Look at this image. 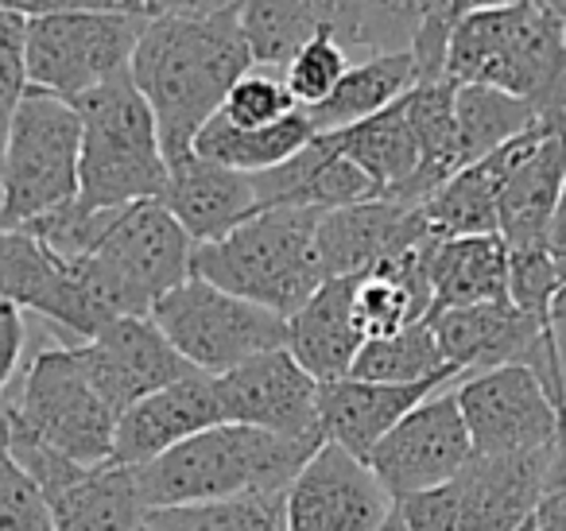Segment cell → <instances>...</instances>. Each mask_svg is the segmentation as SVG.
I'll use <instances>...</instances> for the list:
<instances>
[{
	"instance_id": "obj_39",
	"label": "cell",
	"mask_w": 566,
	"mask_h": 531,
	"mask_svg": "<svg viewBox=\"0 0 566 531\" xmlns=\"http://www.w3.org/2000/svg\"><path fill=\"white\" fill-rule=\"evenodd\" d=\"M28 94H32V82H28L24 63V17L4 12V24H0V167H4V148H9L12 125Z\"/></svg>"
},
{
	"instance_id": "obj_26",
	"label": "cell",
	"mask_w": 566,
	"mask_h": 531,
	"mask_svg": "<svg viewBox=\"0 0 566 531\" xmlns=\"http://www.w3.org/2000/svg\"><path fill=\"white\" fill-rule=\"evenodd\" d=\"M431 295L434 311H458L509 299V244L501 233L450 237L431 244Z\"/></svg>"
},
{
	"instance_id": "obj_28",
	"label": "cell",
	"mask_w": 566,
	"mask_h": 531,
	"mask_svg": "<svg viewBox=\"0 0 566 531\" xmlns=\"http://www.w3.org/2000/svg\"><path fill=\"white\" fill-rule=\"evenodd\" d=\"M416 86H419V66L411 51L357 59V63L342 74L334 94L326 97L323 105L307 110V117H311V125H315V133H334V128L377 117V113H385L388 105H396Z\"/></svg>"
},
{
	"instance_id": "obj_3",
	"label": "cell",
	"mask_w": 566,
	"mask_h": 531,
	"mask_svg": "<svg viewBox=\"0 0 566 531\" xmlns=\"http://www.w3.org/2000/svg\"><path fill=\"white\" fill-rule=\"evenodd\" d=\"M447 79L516 94L532 102L539 117H566V20L535 0L458 17L447 48Z\"/></svg>"
},
{
	"instance_id": "obj_30",
	"label": "cell",
	"mask_w": 566,
	"mask_h": 531,
	"mask_svg": "<svg viewBox=\"0 0 566 531\" xmlns=\"http://www.w3.org/2000/svg\"><path fill=\"white\" fill-rule=\"evenodd\" d=\"M241 32L260 71H280L315 32H331L334 0H241Z\"/></svg>"
},
{
	"instance_id": "obj_35",
	"label": "cell",
	"mask_w": 566,
	"mask_h": 531,
	"mask_svg": "<svg viewBox=\"0 0 566 531\" xmlns=\"http://www.w3.org/2000/svg\"><path fill=\"white\" fill-rule=\"evenodd\" d=\"M354 66V55L342 48V40L334 32H315L287 66H283V82L295 94L300 110H315L334 94V86L342 82V74Z\"/></svg>"
},
{
	"instance_id": "obj_31",
	"label": "cell",
	"mask_w": 566,
	"mask_h": 531,
	"mask_svg": "<svg viewBox=\"0 0 566 531\" xmlns=\"http://www.w3.org/2000/svg\"><path fill=\"white\" fill-rule=\"evenodd\" d=\"M539 110L516 94H504L493 86H458L454 90V133H458V156L462 164L493 156L520 133L539 125Z\"/></svg>"
},
{
	"instance_id": "obj_47",
	"label": "cell",
	"mask_w": 566,
	"mask_h": 531,
	"mask_svg": "<svg viewBox=\"0 0 566 531\" xmlns=\"http://www.w3.org/2000/svg\"><path fill=\"white\" fill-rule=\"evenodd\" d=\"M535 4H543V9L555 12L558 20H566V0H535Z\"/></svg>"
},
{
	"instance_id": "obj_38",
	"label": "cell",
	"mask_w": 566,
	"mask_h": 531,
	"mask_svg": "<svg viewBox=\"0 0 566 531\" xmlns=\"http://www.w3.org/2000/svg\"><path fill=\"white\" fill-rule=\"evenodd\" d=\"M563 283H566V275L547 244L509 249V299L520 311L535 314V319H547L551 299L558 295Z\"/></svg>"
},
{
	"instance_id": "obj_17",
	"label": "cell",
	"mask_w": 566,
	"mask_h": 531,
	"mask_svg": "<svg viewBox=\"0 0 566 531\" xmlns=\"http://www.w3.org/2000/svg\"><path fill=\"white\" fill-rule=\"evenodd\" d=\"M0 299L51 322L66 345L90 342L102 330L71 268L28 229H0Z\"/></svg>"
},
{
	"instance_id": "obj_19",
	"label": "cell",
	"mask_w": 566,
	"mask_h": 531,
	"mask_svg": "<svg viewBox=\"0 0 566 531\" xmlns=\"http://www.w3.org/2000/svg\"><path fill=\"white\" fill-rule=\"evenodd\" d=\"M551 458L555 446L524 454H473L454 477L458 531H524L547 489Z\"/></svg>"
},
{
	"instance_id": "obj_15",
	"label": "cell",
	"mask_w": 566,
	"mask_h": 531,
	"mask_svg": "<svg viewBox=\"0 0 566 531\" xmlns=\"http://www.w3.org/2000/svg\"><path fill=\"white\" fill-rule=\"evenodd\" d=\"M226 423L260 427L283 438H315L326 442L318 427V388L323 384L292 357V350H272L229 373L213 376Z\"/></svg>"
},
{
	"instance_id": "obj_12",
	"label": "cell",
	"mask_w": 566,
	"mask_h": 531,
	"mask_svg": "<svg viewBox=\"0 0 566 531\" xmlns=\"http://www.w3.org/2000/svg\"><path fill=\"white\" fill-rule=\"evenodd\" d=\"M396 500L380 477L338 442H323L283 492V531H377Z\"/></svg>"
},
{
	"instance_id": "obj_37",
	"label": "cell",
	"mask_w": 566,
	"mask_h": 531,
	"mask_svg": "<svg viewBox=\"0 0 566 531\" xmlns=\"http://www.w3.org/2000/svg\"><path fill=\"white\" fill-rule=\"evenodd\" d=\"M0 531H59L51 500L0 442Z\"/></svg>"
},
{
	"instance_id": "obj_9",
	"label": "cell",
	"mask_w": 566,
	"mask_h": 531,
	"mask_svg": "<svg viewBox=\"0 0 566 531\" xmlns=\"http://www.w3.org/2000/svg\"><path fill=\"white\" fill-rule=\"evenodd\" d=\"M151 17L144 12H74L24 20V63L32 90L82 97L133 66L136 43Z\"/></svg>"
},
{
	"instance_id": "obj_29",
	"label": "cell",
	"mask_w": 566,
	"mask_h": 531,
	"mask_svg": "<svg viewBox=\"0 0 566 531\" xmlns=\"http://www.w3.org/2000/svg\"><path fill=\"white\" fill-rule=\"evenodd\" d=\"M315 125H311L307 110L292 113V117L275 121V125L264 128H241L233 121L218 117L206 121V128L198 133L195 152L210 164H221L229 171L241 175H264L272 167L287 164L300 148H307L315 140Z\"/></svg>"
},
{
	"instance_id": "obj_41",
	"label": "cell",
	"mask_w": 566,
	"mask_h": 531,
	"mask_svg": "<svg viewBox=\"0 0 566 531\" xmlns=\"http://www.w3.org/2000/svg\"><path fill=\"white\" fill-rule=\"evenodd\" d=\"M0 12L24 20L74 17V12H144L148 17V4L144 0H0Z\"/></svg>"
},
{
	"instance_id": "obj_27",
	"label": "cell",
	"mask_w": 566,
	"mask_h": 531,
	"mask_svg": "<svg viewBox=\"0 0 566 531\" xmlns=\"http://www.w3.org/2000/svg\"><path fill=\"white\" fill-rule=\"evenodd\" d=\"M51 512L59 531H136L151 508L144 504L133 466L105 461L82 469L66 489H59Z\"/></svg>"
},
{
	"instance_id": "obj_48",
	"label": "cell",
	"mask_w": 566,
	"mask_h": 531,
	"mask_svg": "<svg viewBox=\"0 0 566 531\" xmlns=\"http://www.w3.org/2000/svg\"><path fill=\"white\" fill-rule=\"evenodd\" d=\"M377 531H408V528H403L400 512H396V508H392V516H388V520H385V523H380V528H377Z\"/></svg>"
},
{
	"instance_id": "obj_46",
	"label": "cell",
	"mask_w": 566,
	"mask_h": 531,
	"mask_svg": "<svg viewBox=\"0 0 566 531\" xmlns=\"http://www.w3.org/2000/svg\"><path fill=\"white\" fill-rule=\"evenodd\" d=\"M504 4H516V0H450V12L458 17H470V12H489V9H504Z\"/></svg>"
},
{
	"instance_id": "obj_40",
	"label": "cell",
	"mask_w": 566,
	"mask_h": 531,
	"mask_svg": "<svg viewBox=\"0 0 566 531\" xmlns=\"http://www.w3.org/2000/svg\"><path fill=\"white\" fill-rule=\"evenodd\" d=\"M28 322H32V314L0 299V412H4V399H9L12 384L24 368L20 361H24L28 350Z\"/></svg>"
},
{
	"instance_id": "obj_13",
	"label": "cell",
	"mask_w": 566,
	"mask_h": 531,
	"mask_svg": "<svg viewBox=\"0 0 566 531\" xmlns=\"http://www.w3.org/2000/svg\"><path fill=\"white\" fill-rule=\"evenodd\" d=\"M195 237L159 198L117 206L105 214L94 257L105 260L136 295L156 306L167 291L195 275Z\"/></svg>"
},
{
	"instance_id": "obj_33",
	"label": "cell",
	"mask_w": 566,
	"mask_h": 531,
	"mask_svg": "<svg viewBox=\"0 0 566 531\" xmlns=\"http://www.w3.org/2000/svg\"><path fill=\"white\" fill-rule=\"evenodd\" d=\"M349 376L377 384H419V381H458L454 368L442 361L431 319L400 330V334L369 337L357 353Z\"/></svg>"
},
{
	"instance_id": "obj_10",
	"label": "cell",
	"mask_w": 566,
	"mask_h": 531,
	"mask_svg": "<svg viewBox=\"0 0 566 531\" xmlns=\"http://www.w3.org/2000/svg\"><path fill=\"white\" fill-rule=\"evenodd\" d=\"M458 407L473 438V454L547 450L563 435V412L539 373L527 365H501L454 381Z\"/></svg>"
},
{
	"instance_id": "obj_22",
	"label": "cell",
	"mask_w": 566,
	"mask_h": 531,
	"mask_svg": "<svg viewBox=\"0 0 566 531\" xmlns=\"http://www.w3.org/2000/svg\"><path fill=\"white\" fill-rule=\"evenodd\" d=\"M159 202L179 218V226L195 237V244L221 241L260 210L252 175L210 164L198 152H187L167 164V187Z\"/></svg>"
},
{
	"instance_id": "obj_50",
	"label": "cell",
	"mask_w": 566,
	"mask_h": 531,
	"mask_svg": "<svg viewBox=\"0 0 566 531\" xmlns=\"http://www.w3.org/2000/svg\"><path fill=\"white\" fill-rule=\"evenodd\" d=\"M524 531H527V528H524Z\"/></svg>"
},
{
	"instance_id": "obj_20",
	"label": "cell",
	"mask_w": 566,
	"mask_h": 531,
	"mask_svg": "<svg viewBox=\"0 0 566 531\" xmlns=\"http://www.w3.org/2000/svg\"><path fill=\"white\" fill-rule=\"evenodd\" d=\"M226 423L221 399L213 388V376L190 373L167 388L144 396L117 419V442H113V461L120 466H144L159 454L175 450L187 438Z\"/></svg>"
},
{
	"instance_id": "obj_34",
	"label": "cell",
	"mask_w": 566,
	"mask_h": 531,
	"mask_svg": "<svg viewBox=\"0 0 566 531\" xmlns=\"http://www.w3.org/2000/svg\"><path fill=\"white\" fill-rule=\"evenodd\" d=\"M136 531H283V497H237L151 508Z\"/></svg>"
},
{
	"instance_id": "obj_14",
	"label": "cell",
	"mask_w": 566,
	"mask_h": 531,
	"mask_svg": "<svg viewBox=\"0 0 566 531\" xmlns=\"http://www.w3.org/2000/svg\"><path fill=\"white\" fill-rule=\"evenodd\" d=\"M485 159H493L501 175L496 218L504 244H547L551 218L566 183V117H543Z\"/></svg>"
},
{
	"instance_id": "obj_45",
	"label": "cell",
	"mask_w": 566,
	"mask_h": 531,
	"mask_svg": "<svg viewBox=\"0 0 566 531\" xmlns=\"http://www.w3.org/2000/svg\"><path fill=\"white\" fill-rule=\"evenodd\" d=\"M547 249H551V252H555L558 268H563V275H566V183H563V195H558V206H555V218H551Z\"/></svg>"
},
{
	"instance_id": "obj_24",
	"label": "cell",
	"mask_w": 566,
	"mask_h": 531,
	"mask_svg": "<svg viewBox=\"0 0 566 531\" xmlns=\"http://www.w3.org/2000/svg\"><path fill=\"white\" fill-rule=\"evenodd\" d=\"M365 334L354 322L349 280H326L300 311L287 319V350L318 384L342 381L354 368Z\"/></svg>"
},
{
	"instance_id": "obj_21",
	"label": "cell",
	"mask_w": 566,
	"mask_h": 531,
	"mask_svg": "<svg viewBox=\"0 0 566 531\" xmlns=\"http://www.w3.org/2000/svg\"><path fill=\"white\" fill-rule=\"evenodd\" d=\"M454 381H419V384H377V381H357V376H342V381H326L318 388V427H323L326 442L346 446L361 461L377 450V442L403 419L416 412L431 392L447 388Z\"/></svg>"
},
{
	"instance_id": "obj_43",
	"label": "cell",
	"mask_w": 566,
	"mask_h": 531,
	"mask_svg": "<svg viewBox=\"0 0 566 531\" xmlns=\"http://www.w3.org/2000/svg\"><path fill=\"white\" fill-rule=\"evenodd\" d=\"M148 17H218L241 9V0H144Z\"/></svg>"
},
{
	"instance_id": "obj_25",
	"label": "cell",
	"mask_w": 566,
	"mask_h": 531,
	"mask_svg": "<svg viewBox=\"0 0 566 531\" xmlns=\"http://www.w3.org/2000/svg\"><path fill=\"white\" fill-rule=\"evenodd\" d=\"M323 136L369 175L380 198H400V202L408 198L411 183H416L419 167H423V144H419V133L411 125L403 97L396 105H388L385 113H377V117H365L357 125L334 128V133Z\"/></svg>"
},
{
	"instance_id": "obj_44",
	"label": "cell",
	"mask_w": 566,
	"mask_h": 531,
	"mask_svg": "<svg viewBox=\"0 0 566 531\" xmlns=\"http://www.w3.org/2000/svg\"><path fill=\"white\" fill-rule=\"evenodd\" d=\"M547 330H551V345H555L558 388H563V423H566V283H563V288H558V295L551 299Z\"/></svg>"
},
{
	"instance_id": "obj_1",
	"label": "cell",
	"mask_w": 566,
	"mask_h": 531,
	"mask_svg": "<svg viewBox=\"0 0 566 531\" xmlns=\"http://www.w3.org/2000/svg\"><path fill=\"white\" fill-rule=\"evenodd\" d=\"M241 17H151L133 55V82L148 97L167 164L195 152L206 121L218 117L229 90L252 71Z\"/></svg>"
},
{
	"instance_id": "obj_2",
	"label": "cell",
	"mask_w": 566,
	"mask_h": 531,
	"mask_svg": "<svg viewBox=\"0 0 566 531\" xmlns=\"http://www.w3.org/2000/svg\"><path fill=\"white\" fill-rule=\"evenodd\" d=\"M323 442L283 438L260 427L218 423L175 450L133 466L148 508L206 504L237 497H283Z\"/></svg>"
},
{
	"instance_id": "obj_6",
	"label": "cell",
	"mask_w": 566,
	"mask_h": 531,
	"mask_svg": "<svg viewBox=\"0 0 566 531\" xmlns=\"http://www.w3.org/2000/svg\"><path fill=\"white\" fill-rule=\"evenodd\" d=\"M0 423L28 430L86 469L113 461L117 412L102 399L78 350L66 342H48L32 353L4 399Z\"/></svg>"
},
{
	"instance_id": "obj_11",
	"label": "cell",
	"mask_w": 566,
	"mask_h": 531,
	"mask_svg": "<svg viewBox=\"0 0 566 531\" xmlns=\"http://www.w3.org/2000/svg\"><path fill=\"white\" fill-rule=\"evenodd\" d=\"M473 458V438L458 407L454 384L431 392L408 412L369 454V469L380 477L392 500L416 497L434 485L454 481Z\"/></svg>"
},
{
	"instance_id": "obj_16",
	"label": "cell",
	"mask_w": 566,
	"mask_h": 531,
	"mask_svg": "<svg viewBox=\"0 0 566 531\" xmlns=\"http://www.w3.org/2000/svg\"><path fill=\"white\" fill-rule=\"evenodd\" d=\"M74 350H78L94 388L117 412V419L133 404H140L144 396L195 373L182 361V353L167 342L164 330L151 322V314L148 319L109 322L102 334H94L90 342H78Z\"/></svg>"
},
{
	"instance_id": "obj_23",
	"label": "cell",
	"mask_w": 566,
	"mask_h": 531,
	"mask_svg": "<svg viewBox=\"0 0 566 531\" xmlns=\"http://www.w3.org/2000/svg\"><path fill=\"white\" fill-rule=\"evenodd\" d=\"M256 183L260 210L268 206H300V210H342V206H357L380 198V190L373 187V179L346 159L323 133L295 152L287 164L272 167L264 175H252Z\"/></svg>"
},
{
	"instance_id": "obj_4",
	"label": "cell",
	"mask_w": 566,
	"mask_h": 531,
	"mask_svg": "<svg viewBox=\"0 0 566 531\" xmlns=\"http://www.w3.org/2000/svg\"><path fill=\"white\" fill-rule=\"evenodd\" d=\"M318 210L268 206L221 241L198 244L195 275L233 291L280 319H292L326 283L318 264Z\"/></svg>"
},
{
	"instance_id": "obj_7",
	"label": "cell",
	"mask_w": 566,
	"mask_h": 531,
	"mask_svg": "<svg viewBox=\"0 0 566 531\" xmlns=\"http://www.w3.org/2000/svg\"><path fill=\"white\" fill-rule=\"evenodd\" d=\"M82 121L66 97L32 90L0 167V229H28L78 198Z\"/></svg>"
},
{
	"instance_id": "obj_42",
	"label": "cell",
	"mask_w": 566,
	"mask_h": 531,
	"mask_svg": "<svg viewBox=\"0 0 566 531\" xmlns=\"http://www.w3.org/2000/svg\"><path fill=\"white\" fill-rule=\"evenodd\" d=\"M527 531H566V454L555 450V458H551L547 489H543Z\"/></svg>"
},
{
	"instance_id": "obj_36",
	"label": "cell",
	"mask_w": 566,
	"mask_h": 531,
	"mask_svg": "<svg viewBox=\"0 0 566 531\" xmlns=\"http://www.w3.org/2000/svg\"><path fill=\"white\" fill-rule=\"evenodd\" d=\"M292 113H300V102H295V94L287 90L283 74L260 71V66H252V71L229 90L226 105H221V117L241 128L275 125V121L292 117Z\"/></svg>"
},
{
	"instance_id": "obj_49",
	"label": "cell",
	"mask_w": 566,
	"mask_h": 531,
	"mask_svg": "<svg viewBox=\"0 0 566 531\" xmlns=\"http://www.w3.org/2000/svg\"><path fill=\"white\" fill-rule=\"evenodd\" d=\"M0 24H4V12H0Z\"/></svg>"
},
{
	"instance_id": "obj_5",
	"label": "cell",
	"mask_w": 566,
	"mask_h": 531,
	"mask_svg": "<svg viewBox=\"0 0 566 531\" xmlns=\"http://www.w3.org/2000/svg\"><path fill=\"white\" fill-rule=\"evenodd\" d=\"M82 121V210H117V206L164 198L167 156L148 97L133 82V71L102 82L74 97Z\"/></svg>"
},
{
	"instance_id": "obj_8",
	"label": "cell",
	"mask_w": 566,
	"mask_h": 531,
	"mask_svg": "<svg viewBox=\"0 0 566 531\" xmlns=\"http://www.w3.org/2000/svg\"><path fill=\"white\" fill-rule=\"evenodd\" d=\"M151 322L195 373L221 376L260 353L287 350V319L190 275L151 306Z\"/></svg>"
},
{
	"instance_id": "obj_32",
	"label": "cell",
	"mask_w": 566,
	"mask_h": 531,
	"mask_svg": "<svg viewBox=\"0 0 566 531\" xmlns=\"http://www.w3.org/2000/svg\"><path fill=\"white\" fill-rule=\"evenodd\" d=\"M496 202H501V175H496L493 159H478V164L450 175L427 198L423 218L431 237H439V241H450V237H485L501 233Z\"/></svg>"
},
{
	"instance_id": "obj_18",
	"label": "cell",
	"mask_w": 566,
	"mask_h": 531,
	"mask_svg": "<svg viewBox=\"0 0 566 531\" xmlns=\"http://www.w3.org/2000/svg\"><path fill=\"white\" fill-rule=\"evenodd\" d=\"M427 237L431 229L423 218V202L369 198V202L326 210L318 218V264L326 280H349L377 268L380 260L400 257Z\"/></svg>"
}]
</instances>
